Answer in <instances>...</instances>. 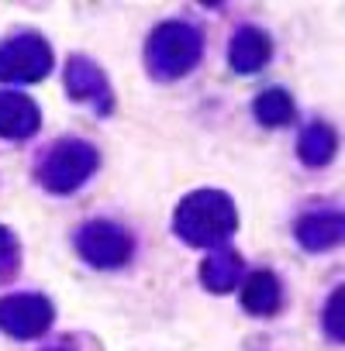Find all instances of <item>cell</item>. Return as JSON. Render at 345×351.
<instances>
[{"instance_id":"obj_2","label":"cell","mask_w":345,"mask_h":351,"mask_svg":"<svg viewBox=\"0 0 345 351\" xmlns=\"http://www.w3.org/2000/svg\"><path fill=\"white\" fill-rule=\"evenodd\" d=\"M201 32L183 25V21H166L152 32L148 45H145V59H148V69L162 80H177V76H187L197 59H201Z\"/></svg>"},{"instance_id":"obj_4","label":"cell","mask_w":345,"mask_h":351,"mask_svg":"<svg viewBox=\"0 0 345 351\" xmlns=\"http://www.w3.org/2000/svg\"><path fill=\"white\" fill-rule=\"evenodd\" d=\"M52 66V49L38 35H18L0 45V83H38Z\"/></svg>"},{"instance_id":"obj_15","label":"cell","mask_w":345,"mask_h":351,"mask_svg":"<svg viewBox=\"0 0 345 351\" xmlns=\"http://www.w3.org/2000/svg\"><path fill=\"white\" fill-rule=\"evenodd\" d=\"M18 269V241L8 228H0V279H8Z\"/></svg>"},{"instance_id":"obj_7","label":"cell","mask_w":345,"mask_h":351,"mask_svg":"<svg viewBox=\"0 0 345 351\" xmlns=\"http://www.w3.org/2000/svg\"><path fill=\"white\" fill-rule=\"evenodd\" d=\"M66 90L73 100H87L93 104L97 110H111V86H107V76L97 69V62L83 59V56H73L69 66H66Z\"/></svg>"},{"instance_id":"obj_5","label":"cell","mask_w":345,"mask_h":351,"mask_svg":"<svg viewBox=\"0 0 345 351\" xmlns=\"http://www.w3.org/2000/svg\"><path fill=\"white\" fill-rule=\"evenodd\" d=\"M80 255L97 269H114L131 258V234L111 221H90L76 238Z\"/></svg>"},{"instance_id":"obj_10","label":"cell","mask_w":345,"mask_h":351,"mask_svg":"<svg viewBox=\"0 0 345 351\" xmlns=\"http://www.w3.org/2000/svg\"><path fill=\"white\" fill-rule=\"evenodd\" d=\"M269 52H273V45H269V38H266L259 28H242V32L232 38V45H228V59H232V66H235L238 73H256V69H263V66L269 62Z\"/></svg>"},{"instance_id":"obj_16","label":"cell","mask_w":345,"mask_h":351,"mask_svg":"<svg viewBox=\"0 0 345 351\" xmlns=\"http://www.w3.org/2000/svg\"><path fill=\"white\" fill-rule=\"evenodd\" d=\"M324 327H328V334H331L335 341H342V337H345V327H342V289H335V293H331V300H328Z\"/></svg>"},{"instance_id":"obj_14","label":"cell","mask_w":345,"mask_h":351,"mask_svg":"<svg viewBox=\"0 0 345 351\" xmlns=\"http://www.w3.org/2000/svg\"><path fill=\"white\" fill-rule=\"evenodd\" d=\"M252 110H256V117H259L263 124H269V128L290 124L293 114H297V107H293V100H290L287 90H266V93H259L256 104H252Z\"/></svg>"},{"instance_id":"obj_3","label":"cell","mask_w":345,"mask_h":351,"mask_svg":"<svg viewBox=\"0 0 345 351\" xmlns=\"http://www.w3.org/2000/svg\"><path fill=\"white\" fill-rule=\"evenodd\" d=\"M93 169H97V148L93 145H87V141H59L49 152V158L42 162L38 176H42V183L52 193H73V190H80L90 180Z\"/></svg>"},{"instance_id":"obj_12","label":"cell","mask_w":345,"mask_h":351,"mask_svg":"<svg viewBox=\"0 0 345 351\" xmlns=\"http://www.w3.org/2000/svg\"><path fill=\"white\" fill-rule=\"evenodd\" d=\"M280 282H276V276L273 272H256V276H249V282H245V289H242V303H245V310L249 313H276V306H280Z\"/></svg>"},{"instance_id":"obj_17","label":"cell","mask_w":345,"mask_h":351,"mask_svg":"<svg viewBox=\"0 0 345 351\" xmlns=\"http://www.w3.org/2000/svg\"><path fill=\"white\" fill-rule=\"evenodd\" d=\"M52 351H66V348H52Z\"/></svg>"},{"instance_id":"obj_9","label":"cell","mask_w":345,"mask_h":351,"mask_svg":"<svg viewBox=\"0 0 345 351\" xmlns=\"http://www.w3.org/2000/svg\"><path fill=\"white\" fill-rule=\"evenodd\" d=\"M345 234V217L342 214H307L297 221V241L311 252L335 248Z\"/></svg>"},{"instance_id":"obj_6","label":"cell","mask_w":345,"mask_h":351,"mask_svg":"<svg viewBox=\"0 0 345 351\" xmlns=\"http://www.w3.org/2000/svg\"><path fill=\"white\" fill-rule=\"evenodd\" d=\"M52 303L35 293L4 296L0 300V330L11 337H38L52 324Z\"/></svg>"},{"instance_id":"obj_1","label":"cell","mask_w":345,"mask_h":351,"mask_svg":"<svg viewBox=\"0 0 345 351\" xmlns=\"http://www.w3.org/2000/svg\"><path fill=\"white\" fill-rule=\"evenodd\" d=\"M172 224H177V234L183 241L208 248V245L225 241L235 231L238 214H235V204L221 190H197L187 200H180Z\"/></svg>"},{"instance_id":"obj_11","label":"cell","mask_w":345,"mask_h":351,"mask_svg":"<svg viewBox=\"0 0 345 351\" xmlns=\"http://www.w3.org/2000/svg\"><path fill=\"white\" fill-rule=\"evenodd\" d=\"M201 279H204L208 289L228 293V289H235V282L242 279V258H238L235 252H228V248L211 252V255L204 258V265H201Z\"/></svg>"},{"instance_id":"obj_8","label":"cell","mask_w":345,"mask_h":351,"mask_svg":"<svg viewBox=\"0 0 345 351\" xmlns=\"http://www.w3.org/2000/svg\"><path fill=\"white\" fill-rule=\"evenodd\" d=\"M38 121L42 117H38V107L32 104V97L14 93V90L0 93V134L4 138H14V141L32 138L38 131Z\"/></svg>"},{"instance_id":"obj_13","label":"cell","mask_w":345,"mask_h":351,"mask_svg":"<svg viewBox=\"0 0 345 351\" xmlns=\"http://www.w3.org/2000/svg\"><path fill=\"white\" fill-rule=\"evenodd\" d=\"M335 148H338V138L328 124H311L304 128L300 141H297V152L307 165H328L335 158Z\"/></svg>"}]
</instances>
